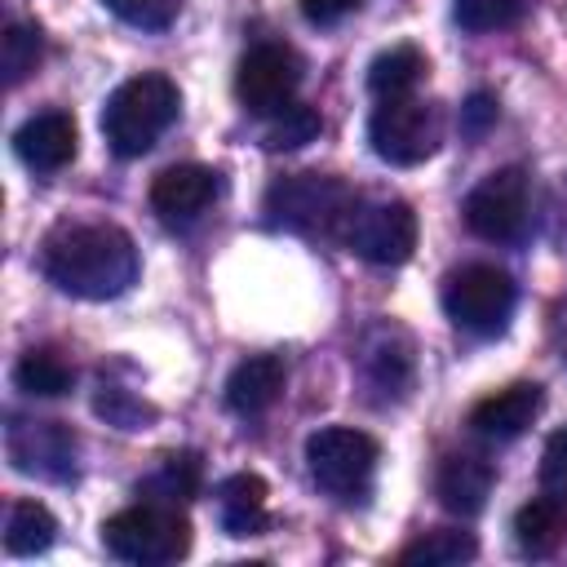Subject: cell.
<instances>
[{"label":"cell","mask_w":567,"mask_h":567,"mask_svg":"<svg viewBox=\"0 0 567 567\" xmlns=\"http://www.w3.org/2000/svg\"><path fill=\"white\" fill-rule=\"evenodd\" d=\"M44 279L80 301H111L137 279V248L111 221H62L40 248Z\"/></svg>","instance_id":"6da1fadb"},{"label":"cell","mask_w":567,"mask_h":567,"mask_svg":"<svg viewBox=\"0 0 567 567\" xmlns=\"http://www.w3.org/2000/svg\"><path fill=\"white\" fill-rule=\"evenodd\" d=\"M177 111H182L177 84L164 71H142V75L124 80L102 106L106 146L120 159H137L159 142V133L177 120Z\"/></svg>","instance_id":"7a4b0ae2"},{"label":"cell","mask_w":567,"mask_h":567,"mask_svg":"<svg viewBox=\"0 0 567 567\" xmlns=\"http://www.w3.org/2000/svg\"><path fill=\"white\" fill-rule=\"evenodd\" d=\"M102 545L120 558V563H137V567H164L186 558L190 549V523L177 505L164 501H142L128 505L120 514H111L102 523Z\"/></svg>","instance_id":"3957f363"},{"label":"cell","mask_w":567,"mask_h":567,"mask_svg":"<svg viewBox=\"0 0 567 567\" xmlns=\"http://www.w3.org/2000/svg\"><path fill=\"white\" fill-rule=\"evenodd\" d=\"M377 461H381V447L368 430H354V425H323L306 439V465H310V478L332 496V501H363L372 492V478H377Z\"/></svg>","instance_id":"277c9868"},{"label":"cell","mask_w":567,"mask_h":567,"mask_svg":"<svg viewBox=\"0 0 567 567\" xmlns=\"http://www.w3.org/2000/svg\"><path fill=\"white\" fill-rule=\"evenodd\" d=\"M350 208H354V190L328 173H288L266 190L270 221L297 235H337Z\"/></svg>","instance_id":"5b68a950"},{"label":"cell","mask_w":567,"mask_h":567,"mask_svg":"<svg viewBox=\"0 0 567 567\" xmlns=\"http://www.w3.org/2000/svg\"><path fill=\"white\" fill-rule=\"evenodd\" d=\"M514 301H518V288H514L509 270H501L492 261H470L443 279V310L470 337L505 332Z\"/></svg>","instance_id":"8992f818"},{"label":"cell","mask_w":567,"mask_h":567,"mask_svg":"<svg viewBox=\"0 0 567 567\" xmlns=\"http://www.w3.org/2000/svg\"><path fill=\"white\" fill-rule=\"evenodd\" d=\"M368 142L372 155L394 164V168H412L421 159H430L443 142V115L434 102L421 97H381L368 115Z\"/></svg>","instance_id":"52a82bcc"},{"label":"cell","mask_w":567,"mask_h":567,"mask_svg":"<svg viewBox=\"0 0 567 567\" xmlns=\"http://www.w3.org/2000/svg\"><path fill=\"white\" fill-rule=\"evenodd\" d=\"M337 239L372 266H403L416 248V213L403 199H372V204L354 199Z\"/></svg>","instance_id":"ba28073f"},{"label":"cell","mask_w":567,"mask_h":567,"mask_svg":"<svg viewBox=\"0 0 567 567\" xmlns=\"http://www.w3.org/2000/svg\"><path fill=\"white\" fill-rule=\"evenodd\" d=\"M465 226L487 239V244H514L527 230L532 217V182L518 164L487 173L470 195H465Z\"/></svg>","instance_id":"9c48e42d"},{"label":"cell","mask_w":567,"mask_h":567,"mask_svg":"<svg viewBox=\"0 0 567 567\" xmlns=\"http://www.w3.org/2000/svg\"><path fill=\"white\" fill-rule=\"evenodd\" d=\"M4 452H9V465L18 474L66 483V478H75L80 439L62 421H35V416L27 421V416H13L9 430H4Z\"/></svg>","instance_id":"30bf717a"},{"label":"cell","mask_w":567,"mask_h":567,"mask_svg":"<svg viewBox=\"0 0 567 567\" xmlns=\"http://www.w3.org/2000/svg\"><path fill=\"white\" fill-rule=\"evenodd\" d=\"M301 84V58L288 44H252L235 66V97L248 115H279L288 102H297Z\"/></svg>","instance_id":"8fae6325"},{"label":"cell","mask_w":567,"mask_h":567,"mask_svg":"<svg viewBox=\"0 0 567 567\" xmlns=\"http://www.w3.org/2000/svg\"><path fill=\"white\" fill-rule=\"evenodd\" d=\"M540 408H545L540 385L536 381H514V385H505V390H496V394H487L470 408V430L492 439V443H509L540 416Z\"/></svg>","instance_id":"7c38bea8"},{"label":"cell","mask_w":567,"mask_h":567,"mask_svg":"<svg viewBox=\"0 0 567 567\" xmlns=\"http://www.w3.org/2000/svg\"><path fill=\"white\" fill-rule=\"evenodd\" d=\"M75 120L66 111H40L13 133V151L31 173H58L75 159Z\"/></svg>","instance_id":"4fadbf2b"},{"label":"cell","mask_w":567,"mask_h":567,"mask_svg":"<svg viewBox=\"0 0 567 567\" xmlns=\"http://www.w3.org/2000/svg\"><path fill=\"white\" fill-rule=\"evenodd\" d=\"M217 195V173L204 164H173L151 182V208L164 221H195Z\"/></svg>","instance_id":"5bb4252c"},{"label":"cell","mask_w":567,"mask_h":567,"mask_svg":"<svg viewBox=\"0 0 567 567\" xmlns=\"http://www.w3.org/2000/svg\"><path fill=\"white\" fill-rule=\"evenodd\" d=\"M492 483H496V470L483 461V456H465V452H452L439 461L434 470V496L447 514H478L492 496Z\"/></svg>","instance_id":"9a60e30c"},{"label":"cell","mask_w":567,"mask_h":567,"mask_svg":"<svg viewBox=\"0 0 567 567\" xmlns=\"http://www.w3.org/2000/svg\"><path fill=\"white\" fill-rule=\"evenodd\" d=\"M270 487L261 474H230L217 483V523L226 536H261L270 532V505H266Z\"/></svg>","instance_id":"2e32d148"},{"label":"cell","mask_w":567,"mask_h":567,"mask_svg":"<svg viewBox=\"0 0 567 567\" xmlns=\"http://www.w3.org/2000/svg\"><path fill=\"white\" fill-rule=\"evenodd\" d=\"M284 381H288V368L279 354H248L226 377V408L235 416H261L284 394Z\"/></svg>","instance_id":"e0dca14e"},{"label":"cell","mask_w":567,"mask_h":567,"mask_svg":"<svg viewBox=\"0 0 567 567\" xmlns=\"http://www.w3.org/2000/svg\"><path fill=\"white\" fill-rule=\"evenodd\" d=\"M363 372H368V381H372L381 394L403 399L408 385H412V341H408V332L381 323V328L368 337V346H363Z\"/></svg>","instance_id":"ac0fdd59"},{"label":"cell","mask_w":567,"mask_h":567,"mask_svg":"<svg viewBox=\"0 0 567 567\" xmlns=\"http://www.w3.org/2000/svg\"><path fill=\"white\" fill-rule=\"evenodd\" d=\"M514 540L527 558H549L567 540V501L563 496H532L514 514Z\"/></svg>","instance_id":"d6986e66"},{"label":"cell","mask_w":567,"mask_h":567,"mask_svg":"<svg viewBox=\"0 0 567 567\" xmlns=\"http://www.w3.org/2000/svg\"><path fill=\"white\" fill-rule=\"evenodd\" d=\"M204 487V456L182 447V452H168L159 456V465L137 483V496L142 501H164V505H186L195 501Z\"/></svg>","instance_id":"ffe728a7"},{"label":"cell","mask_w":567,"mask_h":567,"mask_svg":"<svg viewBox=\"0 0 567 567\" xmlns=\"http://www.w3.org/2000/svg\"><path fill=\"white\" fill-rule=\"evenodd\" d=\"M53 540H58V518L49 514V505H40V501H13L4 509V549L13 558L44 554Z\"/></svg>","instance_id":"44dd1931"},{"label":"cell","mask_w":567,"mask_h":567,"mask_svg":"<svg viewBox=\"0 0 567 567\" xmlns=\"http://www.w3.org/2000/svg\"><path fill=\"white\" fill-rule=\"evenodd\" d=\"M425 71H430V62H425V53H421L416 44H394V49H385V53L372 58V66H368V89H372L377 97H408V93L421 84Z\"/></svg>","instance_id":"7402d4cb"},{"label":"cell","mask_w":567,"mask_h":567,"mask_svg":"<svg viewBox=\"0 0 567 567\" xmlns=\"http://www.w3.org/2000/svg\"><path fill=\"white\" fill-rule=\"evenodd\" d=\"M13 381L22 394H35V399H62L71 385H75V368L49 350V346H35L27 350L18 363H13Z\"/></svg>","instance_id":"603a6c76"},{"label":"cell","mask_w":567,"mask_h":567,"mask_svg":"<svg viewBox=\"0 0 567 567\" xmlns=\"http://www.w3.org/2000/svg\"><path fill=\"white\" fill-rule=\"evenodd\" d=\"M40 58H44V31L35 22L18 18L0 31V75H4L9 89H18L40 66Z\"/></svg>","instance_id":"cb8c5ba5"},{"label":"cell","mask_w":567,"mask_h":567,"mask_svg":"<svg viewBox=\"0 0 567 567\" xmlns=\"http://www.w3.org/2000/svg\"><path fill=\"white\" fill-rule=\"evenodd\" d=\"M474 554H478V540L470 532L439 527V532H425L421 540H412L399 558L403 563H421V567H452V563H470Z\"/></svg>","instance_id":"d4e9b609"},{"label":"cell","mask_w":567,"mask_h":567,"mask_svg":"<svg viewBox=\"0 0 567 567\" xmlns=\"http://www.w3.org/2000/svg\"><path fill=\"white\" fill-rule=\"evenodd\" d=\"M319 133H323L319 111L306 106V102H288L279 115H270V124H266V146H270V151H301V146H310Z\"/></svg>","instance_id":"484cf974"},{"label":"cell","mask_w":567,"mask_h":567,"mask_svg":"<svg viewBox=\"0 0 567 567\" xmlns=\"http://www.w3.org/2000/svg\"><path fill=\"white\" fill-rule=\"evenodd\" d=\"M93 412L106 416V421L120 425V430H146V425L155 421V408H151L142 394H133V390H124V385H111L106 377H102V385H97V394H93Z\"/></svg>","instance_id":"4316f807"},{"label":"cell","mask_w":567,"mask_h":567,"mask_svg":"<svg viewBox=\"0 0 567 567\" xmlns=\"http://www.w3.org/2000/svg\"><path fill=\"white\" fill-rule=\"evenodd\" d=\"M527 0H456L452 13L465 31H501L523 18Z\"/></svg>","instance_id":"83f0119b"},{"label":"cell","mask_w":567,"mask_h":567,"mask_svg":"<svg viewBox=\"0 0 567 567\" xmlns=\"http://www.w3.org/2000/svg\"><path fill=\"white\" fill-rule=\"evenodd\" d=\"M120 22L137 27V31H168L182 13L186 0H102Z\"/></svg>","instance_id":"f1b7e54d"},{"label":"cell","mask_w":567,"mask_h":567,"mask_svg":"<svg viewBox=\"0 0 567 567\" xmlns=\"http://www.w3.org/2000/svg\"><path fill=\"white\" fill-rule=\"evenodd\" d=\"M496 115H501L496 97L478 89V93H470V97H465V106H461V128H465L470 137H483V133L496 124Z\"/></svg>","instance_id":"f546056e"},{"label":"cell","mask_w":567,"mask_h":567,"mask_svg":"<svg viewBox=\"0 0 567 567\" xmlns=\"http://www.w3.org/2000/svg\"><path fill=\"white\" fill-rule=\"evenodd\" d=\"M540 478L549 487H567V425L554 430L545 439V452H540Z\"/></svg>","instance_id":"4dcf8cb0"},{"label":"cell","mask_w":567,"mask_h":567,"mask_svg":"<svg viewBox=\"0 0 567 567\" xmlns=\"http://www.w3.org/2000/svg\"><path fill=\"white\" fill-rule=\"evenodd\" d=\"M359 9V0H301V18L315 27H332L341 18H350Z\"/></svg>","instance_id":"1f68e13d"}]
</instances>
